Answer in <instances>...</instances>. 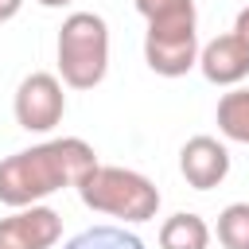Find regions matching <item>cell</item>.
<instances>
[{
	"mask_svg": "<svg viewBox=\"0 0 249 249\" xmlns=\"http://www.w3.org/2000/svg\"><path fill=\"white\" fill-rule=\"evenodd\" d=\"M198 23L195 16L187 19H163L148 23L144 31V62L160 78H183L187 70L198 66Z\"/></svg>",
	"mask_w": 249,
	"mask_h": 249,
	"instance_id": "4",
	"label": "cell"
},
{
	"mask_svg": "<svg viewBox=\"0 0 249 249\" xmlns=\"http://www.w3.org/2000/svg\"><path fill=\"white\" fill-rule=\"evenodd\" d=\"M12 113H16V124L23 132H51L62 113H66V93H62V82L47 70H35L27 74L19 86H16V101H12Z\"/></svg>",
	"mask_w": 249,
	"mask_h": 249,
	"instance_id": "5",
	"label": "cell"
},
{
	"mask_svg": "<svg viewBox=\"0 0 249 249\" xmlns=\"http://www.w3.org/2000/svg\"><path fill=\"white\" fill-rule=\"evenodd\" d=\"M58 74L70 89H93L109 74V27L97 12H70L58 27Z\"/></svg>",
	"mask_w": 249,
	"mask_h": 249,
	"instance_id": "3",
	"label": "cell"
},
{
	"mask_svg": "<svg viewBox=\"0 0 249 249\" xmlns=\"http://www.w3.org/2000/svg\"><path fill=\"white\" fill-rule=\"evenodd\" d=\"M218 241L222 249H249V202H230L218 214Z\"/></svg>",
	"mask_w": 249,
	"mask_h": 249,
	"instance_id": "12",
	"label": "cell"
},
{
	"mask_svg": "<svg viewBox=\"0 0 249 249\" xmlns=\"http://www.w3.org/2000/svg\"><path fill=\"white\" fill-rule=\"evenodd\" d=\"M136 12L148 23H163V19H187L195 16V0H132Z\"/></svg>",
	"mask_w": 249,
	"mask_h": 249,
	"instance_id": "13",
	"label": "cell"
},
{
	"mask_svg": "<svg viewBox=\"0 0 249 249\" xmlns=\"http://www.w3.org/2000/svg\"><path fill=\"white\" fill-rule=\"evenodd\" d=\"M206 245H210V226L191 210H179L160 226V249H206Z\"/></svg>",
	"mask_w": 249,
	"mask_h": 249,
	"instance_id": "9",
	"label": "cell"
},
{
	"mask_svg": "<svg viewBox=\"0 0 249 249\" xmlns=\"http://www.w3.org/2000/svg\"><path fill=\"white\" fill-rule=\"evenodd\" d=\"M214 117H218V132H222L226 140L249 144V89H230V93H222Z\"/></svg>",
	"mask_w": 249,
	"mask_h": 249,
	"instance_id": "10",
	"label": "cell"
},
{
	"mask_svg": "<svg viewBox=\"0 0 249 249\" xmlns=\"http://www.w3.org/2000/svg\"><path fill=\"white\" fill-rule=\"evenodd\" d=\"M62 249H144V241L124 226H89L74 233Z\"/></svg>",
	"mask_w": 249,
	"mask_h": 249,
	"instance_id": "11",
	"label": "cell"
},
{
	"mask_svg": "<svg viewBox=\"0 0 249 249\" xmlns=\"http://www.w3.org/2000/svg\"><path fill=\"white\" fill-rule=\"evenodd\" d=\"M62 237V218L51 206H19L0 218V249H51Z\"/></svg>",
	"mask_w": 249,
	"mask_h": 249,
	"instance_id": "6",
	"label": "cell"
},
{
	"mask_svg": "<svg viewBox=\"0 0 249 249\" xmlns=\"http://www.w3.org/2000/svg\"><path fill=\"white\" fill-rule=\"evenodd\" d=\"M39 4H43V8H66L70 0H39Z\"/></svg>",
	"mask_w": 249,
	"mask_h": 249,
	"instance_id": "16",
	"label": "cell"
},
{
	"mask_svg": "<svg viewBox=\"0 0 249 249\" xmlns=\"http://www.w3.org/2000/svg\"><path fill=\"white\" fill-rule=\"evenodd\" d=\"M97 167V152L82 140V136H58L23 152H12L8 160H0V202L19 210V206H35L47 195L74 187Z\"/></svg>",
	"mask_w": 249,
	"mask_h": 249,
	"instance_id": "1",
	"label": "cell"
},
{
	"mask_svg": "<svg viewBox=\"0 0 249 249\" xmlns=\"http://www.w3.org/2000/svg\"><path fill=\"white\" fill-rule=\"evenodd\" d=\"M78 198L89 210L121 218V222H152L160 210L156 183L132 167H113V163H97L78 183Z\"/></svg>",
	"mask_w": 249,
	"mask_h": 249,
	"instance_id": "2",
	"label": "cell"
},
{
	"mask_svg": "<svg viewBox=\"0 0 249 249\" xmlns=\"http://www.w3.org/2000/svg\"><path fill=\"white\" fill-rule=\"evenodd\" d=\"M198 70L210 86H237L241 78H249V47L233 31L218 35L198 51Z\"/></svg>",
	"mask_w": 249,
	"mask_h": 249,
	"instance_id": "8",
	"label": "cell"
},
{
	"mask_svg": "<svg viewBox=\"0 0 249 249\" xmlns=\"http://www.w3.org/2000/svg\"><path fill=\"white\" fill-rule=\"evenodd\" d=\"M19 8H23V0H0V23H8Z\"/></svg>",
	"mask_w": 249,
	"mask_h": 249,
	"instance_id": "15",
	"label": "cell"
},
{
	"mask_svg": "<svg viewBox=\"0 0 249 249\" xmlns=\"http://www.w3.org/2000/svg\"><path fill=\"white\" fill-rule=\"evenodd\" d=\"M179 171L195 191H214L230 175V152L214 136H191L179 152Z\"/></svg>",
	"mask_w": 249,
	"mask_h": 249,
	"instance_id": "7",
	"label": "cell"
},
{
	"mask_svg": "<svg viewBox=\"0 0 249 249\" xmlns=\"http://www.w3.org/2000/svg\"><path fill=\"white\" fill-rule=\"evenodd\" d=\"M233 35L249 47V8H241V12H237V19H233Z\"/></svg>",
	"mask_w": 249,
	"mask_h": 249,
	"instance_id": "14",
	"label": "cell"
}]
</instances>
